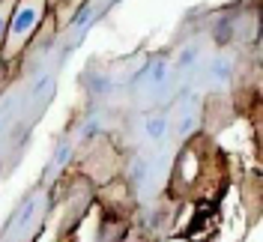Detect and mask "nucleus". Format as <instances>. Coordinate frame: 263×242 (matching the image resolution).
I'll return each instance as SVG.
<instances>
[{
    "mask_svg": "<svg viewBox=\"0 0 263 242\" xmlns=\"http://www.w3.org/2000/svg\"><path fill=\"white\" fill-rule=\"evenodd\" d=\"M15 69V63H6V60H0V93H3V87H6V81H9V72Z\"/></svg>",
    "mask_w": 263,
    "mask_h": 242,
    "instance_id": "obj_3",
    "label": "nucleus"
},
{
    "mask_svg": "<svg viewBox=\"0 0 263 242\" xmlns=\"http://www.w3.org/2000/svg\"><path fill=\"white\" fill-rule=\"evenodd\" d=\"M12 6H15V0H0V48H3V39H6V27H9Z\"/></svg>",
    "mask_w": 263,
    "mask_h": 242,
    "instance_id": "obj_2",
    "label": "nucleus"
},
{
    "mask_svg": "<svg viewBox=\"0 0 263 242\" xmlns=\"http://www.w3.org/2000/svg\"><path fill=\"white\" fill-rule=\"evenodd\" d=\"M48 12V0H15L12 15H9V27H6V39L0 48V60L18 63L30 51L33 39H36L39 27L45 24Z\"/></svg>",
    "mask_w": 263,
    "mask_h": 242,
    "instance_id": "obj_1",
    "label": "nucleus"
},
{
    "mask_svg": "<svg viewBox=\"0 0 263 242\" xmlns=\"http://www.w3.org/2000/svg\"><path fill=\"white\" fill-rule=\"evenodd\" d=\"M162 129H164V123H162V120H159V117H156V120L149 123V135L156 138V135H162Z\"/></svg>",
    "mask_w": 263,
    "mask_h": 242,
    "instance_id": "obj_4",
    "label": "nucleus"
},
{
    "mask_svg": "<svg viewBox=\"0 0 263 242\" xmlns=\"http://www.w3.org/2000/svg\"><path fill=\"white\" fill-rule=\"evenodd\" d=\"M60 3H66V0H48V9H57Z\"/></svg>",
    "mask_w": 263,
    "mask_h": 242,
    "instance_id": "obj_6",
    "label": "nucleus"
},
{
    "mask_svg": "<svg viewBox=\"0 0 263 242\" xmlns=\"http://www.w3.org/2000/svg\"><path fill=\"white\" fill-rule=\"evenodd\" d=\"M162 75H164V66L159 63V66H156V75H153V78H156V81H162Z\"/></svg>",
    "mask_w": 263,
    "mask_h": 242,
    "instance_id": "obj_5",
    "label": "nucleus"
}]
</instances>
